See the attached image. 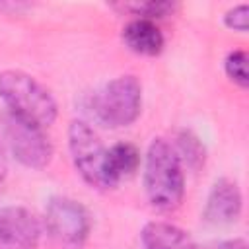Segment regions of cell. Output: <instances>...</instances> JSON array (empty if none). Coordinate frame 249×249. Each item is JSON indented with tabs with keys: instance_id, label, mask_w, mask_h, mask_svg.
<instances>
[{
	"instance_id": "obj_1",
	"label": "cell",
	"mask_w": 249,
	"mask_h": 249,
	"mask_svg": "<svg viewBox=\"0 0 249 249\" xmlns=\"http://www.w3.org/2000/svg\"><path fill=\"white\" fill-rule=\"evenodd\" d=\"M144 191L148 202L171 212L181 206L185 196V171L173 146L165 138H154L144 156Z\"/></svg>"
},
{
	"instance_id": "obj_2",
	"label": "cell",
	"mask_w": 249,
	"mask_h": 249,
	"mask_svg": "<svg viewBox=\"0 0 249 249\" xmlns=\"http://www.w3.org/2000/svg\"><path fill=\"white\" fill-rule=\"evenodd\" d=\"M0 101L8 115L39 128L51 126L58 115L53 93L23 70L0 72Z\"/></svg>"
},
{
	"instance_id": "obj_3",
	"label": "cell",
	"mask_w": 249,
	"mask_h": 249,
	"mask_svg": "<svg viewBox=\"0 0 249 249\" xmlns=\"http://www.w3.org/2000/svg\"><path fill=\"white\" fill-rule=\"evenodd\" d=\"M88 107L93 121L101 126H128L142 111V84L134 74L117 76L93 91Z\"/></svg>"
},
{
	"instance_id": "obj_4",
	"label": "cell",
	"mask_w": 249,
	"mask_h": 249,
	"mask_svg": "<svg viewBox=\"0 0 249 249\" xmlns=\"http://www.w3.org/2000/svg\"><path fill=\"white\" fill-rule=\"evenodd\" d=\"M43 226L58 245L78 249L86 243L89 235L91 220L82 202L70 196L56 195L51 196L45 204Z\"/></svg>"
},
{
	"instance_id": "obj_5",
	"label": "cell",
	"mask_w": 249,
	"mask_h": 249,
	"mask_svg": "<svg viewBox=\"0 0 249 249\" xmlns=\"http://www.w3.org/2000/svg\"><path fill=\"white\" fill-rule=\"evenodd\" d=\"M68 152L74 169L88 185L101 191L109 189L103 169L107 148L86 121L74 119L68 124Z\"/></svg>"
},
{
	"instance_id": "obj_6",
	"label": "cell",
	"mask_w": 249,
	"mask_h": 249,
	"mask_svg": "<svg viewBox=\"0 0 249 249\" xmlns=\"http://www.w3.org/2000/svg\"><path fill=\"white\" fill-rule=\"evenodd\" d=\"M2 136L10 154L29 169H43L53 160V142L45 128L33 126L8 113L2 117Z\"/></svg>"
},
{
	"instance_id": "obj_7",
	"label": "cell",
	"mask_w": 249,
	"mask_h": 249,
	"mask_svg": "<svg viewBox=\"0 0 249 249\" xmlns=\"http://www.w3.org/2000/svg\"><path fill=\"white\" fill-rule=\"evenodd\" d=\"M43 233L41 220L25 206L0 208V249H37Z\"/></svg>"
},
{
	"instance_id": "obj_8",
	"label": "cell",
	"mask_w": 249,
	"mask_h": 249,
	"mask_svg": "<svg viewBox=\"0 0 249 249\" xmlns=\"http://www.w3.org/2000/svg\"><path fill=\"white\" fill-rule=\"evenodd\" d=\"M243 210V196L235 181L220 177L212 183L202 210V218L214 226L233 224Z\"/></svg>"
},
{
	"instance_id": "obj_9",
	"label": "cell",
	"mask_w": 249,
	"mask_h": 249,
	"mask_svg": "<svg viewBox=\"0 0 249 249\" xmlns=\"http://www.w3.org/2000/svg\"><path fill=\"white\" fill-rule=\"evenodd\" d=\"M121 37L128 51L142 56H156L163 51V33L150 19L134 18L123 27Z\"/></svg>"
},
{
	"instance_id": "obj_10",
	"label": "cell",
	"mask_w": 249,
	"mask_h": 249,
	"mask_svg": "<svg viewBox=\"0 0 249 249\" xmlns=\"http://www.w3.org/2000/svg\"><path fill=\"white\" fill-rule=\"evenodd\" d=\"M140 241L144 249H200L185 230L161 220L144 224Z\"/></svg>"
},
{
	"instance_id": "obj_11",
	"label": "cell",
	"mask_w": 249,
	"mask_h": 249,
	"mask_svg": "<svg viewBox=\"0 0 249 249\" xmlns=\"http://www.w3.org/2000/svg\"><path fill=\"white\" fill-rule=\"evenodd\" d=\"M140 167V150L130 142H117L105 154V179L109 189H115L124 177H130Z\"/></svg>"
},
{
	"instance_id": "obj_12",
	"label": "cell",
	"mask_w": 249,
	"mask_h": 249,
	"mask_svg": "<svg viewBox=\"0 0 249 249\" xmlns=\"http://www.w3.org/2000/svg\"><path fill=\"white\" fill-rule=\"evenodd\" d=\"M169 144L173 146V150L183 165H187L191 169H198L200 165H204L206 150H204L202 142L198 140V136L193 134L191 130H187V128L177 130L173 142H169Z\"/></svg>"
},
{
	"instance_id": "obj_13",
	"label": "cell",
	"mask_w": 249,
	"mask_h": 249,
	"mask_svg": "<svg viewBox=\"0 0 249 249\" xmlns=\"http://www.w3.org/2000/svg\"><path fill=\"white\" fill-rule=\"evenodd\" d=\"M224 72L230 82H233L237 88L247 89L249 86V72H247V51L233 49L224 58Z\"/></svg>"
},
{
	"instance_id": "obj_14",
	"label": "cell",
	"mask_w": 249,
	"mask_h": 249,
	"mask_svg": "<svg viewBox=\"0 0 249 249\" xmlns=\"http://www.w3.org/2000/svg\"><path fill=\"white\" fill-rule=\"evenodd\" d=\"M124 12H130L132 16L140 19H150L154 21L156 18H165L177 10V4L173 2H163V0H152V2H134V4H123L121 6Z\"/></svg>"
},
{
	"instance_id": "obj_15",
	"label": "cell",
	"mask_w": 249,
	"mask_h": 249,
	"mask_svg": "<svg viewBox=\"0 0 249 249\" xmlns=\"http://www.w3.org/2000/svg\"><path fill=\"white\" fill-rule=\"evenodd\" d=\"M224 23L228 29L245 33L249 29V6L247 4H237L233 8H230L224 14Z\"/></svg>"
},
{
	"instance_id": "obj_16",
	"label": "cell",
	"mask_w": 249,
	"mask_h": 249,
	"mask_svg": "<svg viewBox=\"0 0 249 249\" xmlns=\"http://www.w3.org/2000/svg\"><path fill=\"white\" fill-rule=\"evenodd\" d=\"M208 249H247V241L243 237H233V239H224L214 243Z\"/></svg>"
},
{
	"instance_id": "obj_17",
	"label": "cell",
	"mask_w": 249,
	"mask_h": 249,
	"mask_svg": "<svg viewBox=\"0 0 249 249\" xmlns=\"http://www.w3.org/2000/svg\"><path fill=\"white\" fill-rule=\"evenodd\" d=\"M6 175H8V158H6V150L0 142V183H4Z\"/></svg>"
}]
</instances>
